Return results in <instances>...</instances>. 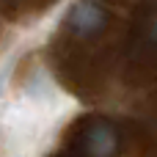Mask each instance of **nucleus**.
I'll use <instances>...</instances> for the list:
<instances>
[{
    "mask_svg": "<svg viewBox=\"0 0 157 157\" xmlns=\"http://www.w3.org/2000/svg\"><path fill=\"white\" fill-rule=\"evenodd\" d=\"M105 8L97 3V0H77L69 14H66V28L72 36H80V39H88L94 33H99L105 28Z\"/></svg>",
    "mask_w": 157,
    "mask_h": 157,
    "instance_id": "1",
    "label": "nucleus"
},
{
    "mask_svg": "<svg viewBox=\"0 0 157 157\" xmlns=\"http://www.w3.org/2000/svg\"><path fill=\"white\" fill-rule=\"evenodd\" d=\"M86 152L88 155H113L116 152V132L110 124L99 121L86 135Z\"/></svg>",
    "mask_w": 157,
    "mask_h": 157,
    "instance_id": "2",
    "label": "nucleus"
},
{
    "mask_svg": "<svg viewBox=\"0 0 157 157\" xmlns=\"http://www.w3.org/2000/svg\"><path fill=\"white\" fill-rule=\"evenodd\" d=\"M149 36H152V41L157 44V11L152 14V19H149Z\"/></svg>",
    "mask_w": 157,
    "mask_h": 157,
    "instance_id": "3",
    "label": "nucleus"
}]
</instances>
